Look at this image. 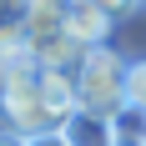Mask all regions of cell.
I'll list each match as a JSON object with an SVG mask.
<instances>
[{
    "mask_svg": "<svg viewBox=\"0 0 146 146\" xmlns=\"http://www.w3.org/2000/svg\"><path fill=\"white\" fill-rule=\"evenodd\" d=\"M126 106H141V111H146V56L131 60V76H126Z\"/></svg>",
    "mask_w": 146,
    "mask_h": 146,
    "instance_id": "7",
    "label": "cell"
},
{
    "mask_svg": "<svg viewBox=\"0 0 146 146\" xmlns=\"http://www.w3.org/2000/svg\"><path fill=\"white\" fill-rule=\"evenodd\" d=\"M126 76H131V60L121 56L116 45L91 50V56L81 60V71H76V101H81V111L111 121L121 106H126Z\"/></svg>",
    "mask_w": 146,
    "mask_h": 146,
    "instance_id": "1",
    "label": "cell"
},
{
    "mask_svg": "<svg viewBox=\"0 0 146 146\" xmlns=\"http://www.w3.org/2000/svg\"><path fill=\"white\" fill-rule=\"evenodd\" d=\"M0 146H30L25 136H15V131H5V126H0Z\"/></svg>",
    "mask_w": 146,
    "mask_h": 146,
    "instance_id": "10",
    "label": "cell"
},
{
    "mask_svg": "<svg viewBox=\"0 0 146 146\" xmlns=\"http://www.w3.org/2000/svg\"><path fill=\"white\" fill-rule=\"evenodd\" d=\"M91 5H96V10H106L111 20H126L131 10H141V0H91Z\"/></svg>",
    "mask_w": 146,
    "mask_h": 146,
    "instance_id": "8",
    "label": "cell"
},
{
    "mask_svg": "<svg viewBox=\"0 0 146 146\" xmlns=\"http://www.w3.org/2000/svg\"><path fill=\"white\" fill-rule=\"evenodd\" d=\"M30 146H71V141H66V136L56 131V136H35V141H30Z\"/></svg>",
    "mask_w": 146,
    "mask_h": 146,
    "instance_id": "11",
    "label": "cell"
},
{
    "mask_svg": "<svg viewBox=\"0 0 146 146\" xmlns=\"http://www.w3.org/2000/svg\"><path fill=\"white\" fill-rule=\"evenodd\" d=\"M111 136H116V146H146V111L141 106H121L111 116Z\"/></svg>",
    "mask_w": 146,
    "mask_h": 146,
    "instance_id": "6",
    "label": "cell"
},
{
    "mask_svg": "<svg viewBox=\"0 0 146 146\" xmlns=\"http://www.w3.org/2000/svg\"><path fill=\"white\" fill-rule=\"evenodd\" d=\"M5 86H10V81H5V71H0V101H5Z\"/></svg>",
    "mask_w": 146,
    "mask_h": 146,
    "instance_id": "12",
    "label": "cell"
},
{
    "mask_svg": "<svg viewBox=\"0 0 146 146\" xmlns=\"http://www.w3.org/2000/svg\"><path fill=\"white\" fill-rule=\"evenodd\" d=\"M66 141L71 146H116V136H111V121H101V116H91V111H76L71 121H66Z\"/></svg>",
    "mask_w": 146,
    "mask_h": 146,
    "instance_id": "5",
    "label": "cell"
},
{
    "mask_svg": "<svg viewBox=\"0 0 146 146\" xmlns=\"http://www.w3.org/2000/svg\"><path fill=\"white\" fill-rule=\"evenodd\" d=\"M111 30H116V20H111L106 10H96L91 0H71L66 35H71L76 45H86V50H101V45H111Z\"/></svg>",
    "mask_w": 146,
    "mask_h": 146,
    "instance_id": "3",
    "label": "cell"
},
{
    "mask_svg": "<svg viewBox=\"0 0 146 146\" xmlns=\"http://www.w3.org/2000/svg\"><path fill=\"white\" fill-rule=\"evenodd\" d=\"M20 15H25V0H0V35L20 25Z\"/></svg>",
    "mask_w": 146,
    "mask_h": 146,
    "instance_id": "9",
    "label": "cell"
},
{
    "mask_svg": "<svg viewBox=\"0 0 146 146\" xmlns=\"http://www.w3.org/2000/svg\"><path fill=\"white\" fill-rule=\"evenodd\" d=\"M0 116H5V131L25 136V141L66 131V116H60L56 106H50V96H45V86H40V71H30V76H15L10 86H5Z\"/></svg>",
    "mask_w": 146,
    "mask_h": 146,
    "instance_id": "2",
    "label": "cell"
},
{
    "mask_svg": "<svg viewBox=\"0 0 146 146\" xmlns=\"http://www.w3.org/2000/svg\"><path fill=\"white\" fill-rule=\"evenodd\" d=\"M141 5H146V0H141Z\"/></svg>",
    "mask_w": 146,
    "mask_h": 146,
    "instance_id": "13",
    "label": "cell"
},
{
    "mask_svg": "<svg viewBox=\"0 0 146 146\" xmlns=\"http://www.w3.org/2000/svg\"><path fill=\"white\" fill-rule=\"evenodd\" d=\"M66 15H71V0H25V15H20L25 40L40 45V40L66 35Z\"/></svg>",
    "mask_w": 146,
    "mask_h": 146,
    "instance_id": "4",
    "label": "cell"
}]
</instances>
